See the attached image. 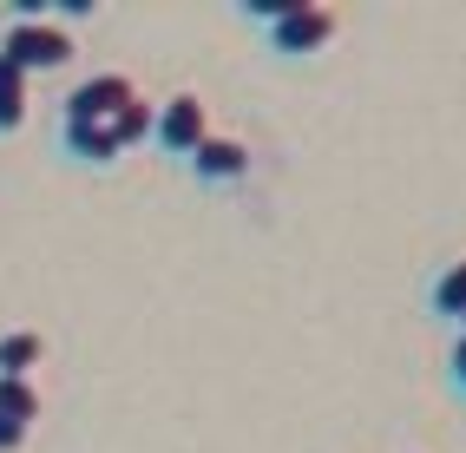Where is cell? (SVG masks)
Returning <instances> with one entry per match:
<instances>
[{
	"instance_id": "1",
	"label": "cell",
	"mask_w": 466,
	"mask_h": 453,
	"mask_svg": "<svg viewBox=\"0 0 466 453\" xmlns=\"http://www.w3.org/2000/svg\"><path fill=\"white\" fill-rule=\"evenodd\" d=\"M0 59H7L14 73H26V79H34V73H59L73 59V40L59 34L53 20H14L7 34H0Z\"/></svg>"
},
{
	"instance_id": "2",
	"label": "cell",
	"mask_w": 466,
	"mask_h": 453,
	"mask_svg": "<svg viewBox=\"0 0 466 453\" xmlns=\"http://www.w3.org/2000/svg\"><path fill=\"white\" fill-rule=\"evenodd\" d=\"M263 34H269V53L276 59H309V53H322L335 40V14L329 7H309V0H289Z\"/></svg>"
},
{
	"instance_id": "3",
	"label": "cell",
	"mask_w": 466,
	"mask_h": 453,
	"mask_svg": "<svg viewBox=\"0 0 466 453\" xmlns=\"http://www.w3.org/2000/svg\"><path fill=\"white\" fill-rule=\"evenodd\" d=\"M204 138H210V112H204L198 93H177V99H165L151 112V145H158L165 158H191Z\"/></svg>"
},
{
	"instance_id": "4",
	"label": "cell",
	"mask_w": 466,
	"mask_h": 453,
	"mask_svg": "<svg viewBox=\"0 0 466 453\" xmlns=\"http://www.w3.org/2000/svg\"><path fill=\"white\" fill-rule=\"evenodd\" d=\"M138 93H132V79L126 73H99V79H86L73 86V99H66V126H106V118H118Z\"/></svg>"
},
{
	"instance_id": "5",
	"label": "cell",
	"mask_w": 466,
	"mask_h": 453,
	"mask_svg": "<svg viewBox=\"0 0 466 453\" xmlns=\"http://www.w3.org/2000/svg\"><path fill=\"white\" fill-rule=\"evenodd\" d=\"M184 171L198 177V185H243L250 177V145H237V138H204L191 158H184Z\"/></svg>"
},
{
	"instance_id": "6",
	"label": "cell",
	"mask_w": 466,
	"mask_h": 453,
	"mask_svg": "<svg viewBox=\"0 0 466 453\" xmlns=\"http://www.w3.org/2000/svg\"><path fill=\"white\" fill-rule=\"evenodd\" d=\"M59 145H66L79 165H112L118 151H126V138H118V118H106V126H59Z\"/></svg>"
},
{
	"instance_id": "7",
	"label": "cell",
	"mask_w": 466,
	"mask_h": 453,
	"mask_svg": "<svg viewBox=\"0 0 466 453\" xmlns=\"http://www.w3.org/2000/svg\"><path fill=\"white\" fill-rule=\"evenodd\" d=\"M46 361V342L34 336V328H7V336H0V375L7 381H26Z\"/></svg>"
},
{
	"instance_id": "8",
	"label": "cell",
	"mask_w": 466,
	"mask_h": 453,
	"mask_svg": "<svg viewBox=\"0 0 466 453\" xmlns=\"http://www.w3.org/2000/svg\"><path fill=\"white\" fill-rule=\"evenodd\" d=\"M427 302H433V316L441 322H466V263H447L441 277H433V289H427Z\"/></svg>"
},
{
	"instance_id": "9",
	"label": "cell",
	"mask_w": 466,
	"mask_h": 453,
	"mask_svg": "<svg viewBox=\"0 0 466 453\" xmlns=\"http://www.w3.org/2000/svg\"><path fill=\"white\" fill-rule=\"evenodd\" d=\"M0 420H14V428H34V420H40V388L0 375Z\"/></svg>"
},
{
	"instance_id": "10",
	"label": "cell",
	"mask_w": 466,
	"mask_h": 453,
	"mask_svg": "<svg viewBox=\"0 0 466 453\" xmlns=\"http://www.w3.org/2000/svg\"><path fill=\"white\" fill-rule=\"evenodd\" d=\"M26 126V73H14L7 59H0V138Z\"/></svg>"
},
{
	"instance_id": "11",
	"label": "cell",
	"mask_w": 466,
	"mask_h": 453,
	"mask_svg": "<svg viewBox=\"0 0 466 453\" xmlns=\"http://www.w3.org/2000/svg\"><path fill=\"white\" fill-rule=\"evenodd\" d=\"M447 375H453V395L466 401V336L453 342V355H447Z\"/></svg>"
},
{
	"instance_id": "12",
	"label": "cell",
	"mask_w": 466,
	"mask_h": 453,
	"mask_svg": "<svg viewBox=\"0 0 466 453\" xmlns=\"http://www.w3.org/2000/svg\"><path fill=\"white\" fill-rule=\"evenodd\" d=\"M26 434H34V428H14V420H0V453H20Z\"/></svg>"
},
{
	"instance_id": "13",
	"label": "cell",
	"mask_w": 466,
	"mask_h": 453,
	"mask_svg": "<svg viewBox=\"0 0 466 453\" xmlns=\"http://www.w3.org/2000/svg\"><path fill=\"white\" fill-rule=\"evenodd\" d=\"M460 336H466V322H460Z\"/></svg>"
}]
</instances>
